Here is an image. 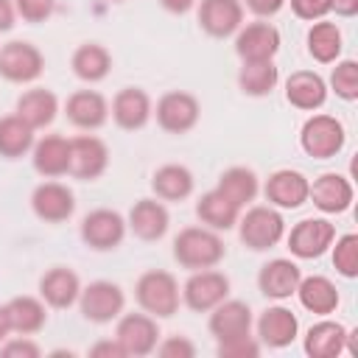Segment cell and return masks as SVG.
<instances>
[{"instance_id": "1", "label": "cell", "mask_w": 358, "mask_h": 358, "mask_svg": "<svg viewBox=\"0 0 358 358\" xmlns=\"http://www.w3.org/2000/svg\"><path fill=\"white\" fill-rule=\"evenodd\" d=\"M227 255L224 241L210 227H187L173 238V257L179 266L199 271V268H215Z\"/></svg>"}, {"instance_id": "2", "label": "cell", "mask_w": 358, "mask_h": 358, "mask_svg": "<svg viewBox=\"0 0 358 358\" xmlns=\"http://www.w3.org/2000/svg\"><path fill=\"white\" fill-rule=\"evenodd\" d=\"M134 296H137V305L154 316V319H168L179 310V299H182V291H179V282L173 274L162 271V268H154V271H145L140 274L137 285H134Z\"/></svg>"}, {"instance_id": "3", "label": "cell", "mask_w": 358, "mask_h": 358, "mask_svg": "<svg viewBox=\"0 0 358 358\" xmlns=\"http://www.w3.org/2000/svg\"><path fill=\"white\" fill-rule=\"evenodd\" d=\"M344 126L338 117L333 115H313L305 120L302 131H299V145L308 157L313 159H330L344 148Z\"/></svg>"}, {"instance_id": "4", "label": "cell", "mask_w": 358, "mask_h": 358, "mask_svg": "<svg viewBox=\"0 0 358 358\" xmlns=\"http://www.w3.org/2000/svg\"><path fill=\"white\" fill-rule=\"evenodd\" d=\"M238 232L249 249L263 252V249H271L282 241L285 221L271 204L268 207H252V210H246L243 218H238Z\"/></svg>"}, {"instance_id": "5", "label": "cell", "mask_w": 358, "mask_h": 358, "mask_svg": "<svg viewBox=\"0 0 358 358\" xmlns=\"http://www.w3.org/2000/svg\"><path fill=\"white\" fill-rule=\"evenodd\" d=\"M126 229H129L126 218L117 210L98 207V210L87 213L81 221V241L95 252H109V249L123 243Z\"/></svg>"}, {"instance_id": "6", "label": "cell", "mask_w": 358, "mask_h": 358, "mask_svg": "<svg viewBox=\"0 0 358 358\" xmlns=\"http://www.w3.org/2000/svg\"><path fill=\"white\" fill-rule=\"evenodd\" d=\"M45 70V56L36 45L14 39L0 48V76L11 84H28L36 81Z\"/></svg>"}, {"instance_id": "7", "label": "cell", "mask_w": 358, "mask_h": 358, "mask_svg": "<svg viewBox=\"0 0 358 358\" xmlns=\"http://www.w3.org/2000/svg\"><path fill=\"white\" fill-rule=\"evenodd\" d=\"M227 294H229V280L215 268H199L182 285V302L196 313L213 310L218 302L227 299Z\"/></svg>"}, {"instance_id": "8", "label": "cell", "mask_w": 358, "mask_h": 358, "mask_svg": "<svg viewBox=\"0 0 358 358\" xmlns=\"http://www.w3.org/2000/svg\"><path fill=\"white\" fill-rule=\"evenodd\" d=\"M78 305H81V313H84L87 322L106 324V322H112V319H117L123 313L126 296H123L120 285H115L109 280H95L87 288H81Z\"/></svg>"}, {"instance_id": "9", "label": "cell", "mask_w": 358, "mask_h": 358, "mask_svg": "<svg viewBox=\"0 0 358 358\" xmlns=\"http://www.w3.org/2000/svg\"><path fill=\"white\" fill-rule=\"evenodd\" d=\"M157 123L165 129V131H171V134H185V131H190L196 123H199V115H201V109H199V101H196V95H190V92H182V90H171V92H165L159 101H157Z\"/></svg>"}, {"instance_id": "10", "label": "cell", "mask_w": 358, "mask_h": 358, "mask_svg": "<svg viewBox=\"0 0 358 358\" xmlns=\"http://www.w3.org/2000/svg\"><path fill=\"white\" fill-rule=\"evenodd\" d=\"M115 338L117 344L123 347L126 355H148L157 350L159 344V330H157V319L148 316V313H126L120 316L117 322V330H115Z\"/></svg>"}, {"instance_id": "11", "label": "cell", "mask_w": 358, "mask_h": 358, "mask_svg": "<svg viewBox=\"0 0 358 358\" xmlns=\"http://www.w3.org/2000/svg\"><path fill=\"white\" fill-rule=\"evenodd\" d=\"M333 238L336 227L327 218H302L288 235V249L302 260H313L333 246Z\"/></svg>"}, {"instance_id": "12", "label": "cell", "mask_w": 358, "mask_h": 358, "mask_svg": "<svg viewBox=\"0 0 358 358\" xmlns=\"http://www.w3.org/2000/svg\"><path fill=\"white\" fill-rule=\"evenodd\" d=\"M109 165V151L106 143L98 140L95 134H78L70 140V168L67 173H73L76 179L92 182L98 179Z\"/></svg>"}, {"instance_id": "13", "label": "cell", "mask_w": 358, "mask_h": 358, "mask_svg": "<svg viewBox=\"0 0 358 358\" xmlns=\"http://www.w3.org/2000/svg\"><path fill=\"white\" fill-rule=\"evenodd\" d=\"M277 50H280V31H277L271 22L257 20V22H249V25H241V28H238L235 53H238L243 62L274 59Z\"/></svg>"}, {"instance_id": "14", "label": "cell", "mask_w": 358, "mask_h": 358, "mask_svg": "<svg viewBox=\"0 0 358 358\" xmlns=\"http://www.w3.org/2000/svg\"><path fill=\"white\" fill-rule=\"evenodd\" d=\"M308 176L299 173V171H291V168H280L274 171L268 179H266V199L271 207H280V210H296L308 201Z\"/></svg>"}, {"instance_id": "15", "label": "cell", "mask_w": 358, "mask_h": 358, "mask_svg": "<svg viewBox=\"0 0 358 358\" xmlns=\"http://www.w3.org/2000/svg\"><path fill=\"white\" fill-rule=\"evenodd\" d=\"M31 207L36 213V218L48 221V224H59L67 221L76 210V199L73 190L62 182H42L34 187L31 193Z\"/></svg>"}, {"instance_id": "16", "label": "cell", "mask_w": 358, "mask_h": 358, "mask_svg": "<svg viewBox=\"0 0 358 358\" xmlns=\"http://www.w3.org/2000/svg\"><path fill=\"white\" fill-rule=\"evenodd\" d=\"M207 327H210L215 341H229V338H238V336H249L252 308L241 299H224L213 308Z\"/></svg>"}, {"instance_id": "17", "label": "cell", "mask_w": 358, "mask_h": 358, "mask_svg": "<svg viewBox=\"0 0 358 358\" xmlns=\"http://www.w3.org/2000/svg\"><path fill=\"white\" fill-rule=\"evenodd\" d=\"M199 25L215 39L238 34V28L243 25V3L241 0H201Z\"/></svg>"}, {"instance_id": "18", "label": "cell", "mask_w": 358, "mask_h": 358, "mask_svg": "<svg viewBox=\"0 0 358 358\" xmlns=\"http://www.w3.org/2000/svg\"><path fill=\"white\" fill-rule=\"evenodd\" d=\"M299 280H302V271H299V266H296L294 260L274 257V260H268V263L260 268V274H257V288H260V294L268 296V299H288V296L296 291Z\"/></svg>"}, {"instance_id": "19", "label": "cell", "mask_w": 358, "mask_h": 358, "mask_svg": "<svg viewBox=\"0 0 358 358\" xmlns=\"http://www.w3.org/2000/svg\"><path fill=\"white\" fill-rule=\"evenodd\" d=\"M64 112H67V120L84 131H92V129H101L109 117V103L101 92L95 90H78L67 98L64 103Z\"/></svg>"}, {"instance_id": "20", "label": "cell", "mask_w": 358, "mask_h": 358, "mask_svg": "<svg viewBox=\"0 0 358 358\" xmlns=\"http://www.w3.org/2000/svg\"><path fill=\"white\" fill-rule=\"evenodd\" d=\"M78 294H81V280L67 266H53L39 280V296L50 308H70L73 302H78Z\"/></svg>"}, {"instance_id": "21", "label": "cell", "mask_w": 358, "mask_h": 358, "mask_svg": "<svg viewBox=\"0 0 358 358\" xmlns=\"http://www.w3.org/2000/svg\"><path fill=\"white\" fill-rule=\"evenodd\" d=\"M112 117L126 131L143 129L148 123V117H151V98H148V92L140 90V87H123L112 98Z\"/></svg>"}, {"instance_id": "22", "label": "cell", "mask_w": 358, "mask_h": 358, "mask_svg": "<svg viewBox=\"0 0 358 358\" xmlns=\"http://www.w3.org/2000/svg\"><path fill=\"white\" fill-rule=\"evenodd\" d=\"M308 199L322 213H344L352 204V185L341 173H322L308 187Z\"/></svg>"}, {"instance_id": "23", "label": "cell", "mask_w": 358, "mask_h": 358, "mask_svg": "<svg viewBox=\"0 0 358 358\" xmlns=\"http://www.w3.org/2000/svg\"><path fill=\"white\" fill-rule=\"evenodd\" d=\"M168 224H171V215L165 204L157 199L134 201V207L129 210V221H126V227L143 241H159L168 232Z\"/></svg>"}, {"instance_id": "24", "label": "cell", "mask_w": 358, "mask_h": 358, "mask_svg": "<svg viewBox=\"0 0 358 358\" xmlns=\"http://www.w3.org/2000/svg\"><path fill=\"white\" fill-rule=\"evenodd\" d=\"M285 98H288L291 106L313 112L327 101V84L313 70H296L285 81Z\"/></svg>"}, {"instance_id": "25", "label": "cell", "mask_w": 358, "mask_h": 358, "mask_svg": "<svg viewBox=\"0 0 358 358\" xmlns=\"http://www.w3.org/2000/svg\"><path fill=\"white\" fill-rule=\"evenodd\" d=\"M299 333V322L294 316V310L282 308V305H274V308H266L257 319V336L263 344L280 350V347H288Z\"/></svg>"}, {"instance_id": "26", "label": "cell", "mask_w": 358, "mask_h": 358, "mask_svg": "<svg viewBox=\"0 0 358 358\" xmlns=\"http://www.w3.org/2000/svg\"><path fill=\"white\" fill-rule=\"evenodd\" d=\"M31 151H34L31 159H34L36 173H42L48 179H56V176L67 173V168H70V140L67 137L48 134L42 140H36Z\"/></svg>"}, {"instance_id": "27", "label": "cell", "mask_w": 358, "mask_h": 358, "mask_svg": "<svg viewBox=\"0 0 358 358\" xmlns=\"http://www.w3.org/2000/svg\"><path fill=\"white\" fill-rule=\"evenodd\" d=\"M56 112H59V98L45 87H34V90H28V92H22L17 98V115L34 131L42 129V126H50Z\"/></svg>"}, {"instance_id": "28", "label": "cell", "mask_w": 358, "mask_h": 358, "mask_svg": "<svg viewBox=\"0 0 358 358\" xmlns=\"http://www.w3.org/2000/svg\"><path fill=\"white\" fill-rule=\"evenodd\" d=\"M347 347V327L330 319L316 322L305 336V352L310 358H336Z\"/></svg>"}, {"instance_id": "29", "label": "cell", "mask_w": 358, "mask_h": 358, "mask_svg": "<svg viewBox=\"0 0 358 358\" xmlns=\"http://www.w3.org/2000/svg\"><path fill=\"white\" fill-rule=\"evenodd\" d=\"M6 316H8L11 333H20V336H34L48 322L45 302L36 299V296H14V299H8L6 302Z\"/></svg>"}, {"instance_id": "30", "label": "cell", "mask_w": 358, "mask_h": 358, "mask_svg": "<svg viewBox=\"0 0 358 358\" xmlns=\"http://www.w3.org/2000/svg\"><path fill=\"white\" fill-rule=\"evenodd\" d=\"M294 294L299 296L302 308H308L310 313H319V316H327L338 308V291H336L333 280H327L322 274L302 277Z\"/></svg>"}, {"instance_id": "31", "label": "cell", "mask_w": 358, "mask_h": 358, "mask_svg": "<svg viewBox=\"0 0 358 358\" xmlns=\"http://www.w3.org/2000/svg\"><path fill=\"white\" fill-rule=\"evenodd\" d=\"M196 215L201 218V224H207L210 229H232L241 218V207L232 204L221 190H207L199 201H196Z\"/></svg>"}, {"instance_id": "32", "label": "cell", "mask_w": 358, "mask_h": 358, "mask_svg": "<svg viewBox=\"0 0 358 358\" xmlns=\"http://www.w3.org/2000/svg\"><path fill=\"white\" fill-rule=\"evenodd\" d=\"M70 64H73V73H76L81 81L95 84V81H103V78L109 76V70H112V56H109V50H106L103 45H98V42H84V45L76 48Z\"/></svg>"}, {"instance_id": "33", "label": "cell", "mask_w": 358, "mask_h": 358, "mask_svg": "<svg viewBox=\"0 0 358 358\" xmlns=\"http://www.w3.org/2000/svg\"><path fill=\"white\" fill-rule=\"evenodd\" d=\"M151 187H154L157 199H162V201H182L193 193V173L185 165L168 162L154 171Z\"/></svg>"}, {"instance_id": "34", "label": "cell", "mask_w": 358, "mask_h": 358, "mask_svg": "<svg viewBox=\"0 0 358 358\" xmlns=\"http://www.w3.org/2000/svg\"><path fill=\"white\" fill-rule=\"evenodd\" d=\"M215 190H221L232 204L238 207H246L249 201H255L260 185H257V176L252 168H243V165H235V168H227L221 176H218V185Z\"/></svg>"}, {"instance_id": "35", "label": "cell", "mask_w": 358, "mask_h": 358, "mask_svg": "<svg viewBox=\"0 0 358 358\" xmlns=\"http://www.w3.org/2000/svg\"><path fill=\"white\" fill-rule=\"evenodd\" d=\"M280 81V70L274 64V59H263V62H243L241 73H238V87L252 95V98H263L268 95Z\"/></svg>"}, {"instance_id": "36", "label": "cell", "mask_w": 358, "mask_h": 358, "mask_svg": "<svg viewBox=\"0 0 358 358\" xmlns=\"http://www.w3.org/2000/svg\"><path fill=\"white\" fill-rule=\"evenodd\" d=\"M34 148V129L14 112L0 117V157L17 159Z\"/></svg>"}, {"instance_id": "37", "label": "cell", "mask_w": 358, "mask_h": 358, "mask_svg": "<svg viewBox=\"0 0 358 358\" xmlns=\"http://www.w3.org/2000/svg\"><path fill=\"white\" fill-rule=\"evenodd\" d=\"M308 53L322 62V64H330L338 59L341 53V31L336 22H327V20H316L308 31Z\"/></svg>"}, {"instance_id": "38", "label": "cell", "mask_w": 358, "mask_h": 358, "mask_svg": "<svg viewBox=\"0 0 358 358\" xmlns=\"http://www.w3.org/2000/svg\"><path fill=\"white\" fill-rule=\"evenodd\" d=\"M336 246H333V266L341 277L352 280L358 277V235L355 232H347L341 238H333Z\"/></svg>"}, {"instance_id": "39", "label": "cell", "mask_w": 358, "mask_h": 358, "mask_svg": "<svg viewBox=\"0 0 358 358\" xmlns=\"http://www.w3.org/2000/svg\"><path fill=\"white\" fill-rule=\"evenodd\" d=\"M330 87L338 98L344 101H355L358 98V64L352 59H344L333 67V76H330Z\"/></svg>"}, {"instance_id": "40", "label": "cell", "mask_w": 358, "mask_h": 358, "mask_svg": "<svg viewBox=\"0 0 358 358\" xmlns=\"http://www.w3.org/2000/svg\"><path fill=\"white\" fill-rule=\"evenodd\" d=\"M260 352V344L252 336H238L229 341H218V355L221 358H255Z\"/></svg>"}, {"instance_id": "41", "label": "cell", "mask_w": 358, "mask_h": 358, "mask_svg": "<svg viewBox=\"0 0 358 358\" xmlns=\"http://www.w3.org/2000/svg\"><path fill=\"white\" fill-rule=\"evenodd\" d=\"M14 8L25 22H45L56 11V0H14Z\"/></svg>"}, {"instance_id": "42", "label": "cell", "mask_w": 358, "mask_h": 358, "mask_svg": "<svg viewBox=\"0 0 358 358\" xmlns=\"http://www.w3.org/2000/svg\"><path fill=\"white\" fill-rule=\"evenodd\" d=\"M157 352L162 358H193L196 355V344L185 336H171L162 344H157Z\"/></svg>"}, {"instance_id": "43", "label": "cell", "mask_w": 358, "mask_h": 358, "mask_svg": "<svg viewBox=\"0 0 358 358\" xmlns=\"http://www.w3.org/2000/svg\"><path fill=\"white\" fill-rule=\"evenodd\" d=\"M291 3V11L299 17V20H322L327 11H330V0H285Z\"/></svg>"}, {"instance_id": "44", "label": "cell", "mask_w": 358, "mask_h": 358, "mask_svg": "<svg viewBox=\"0 0 358 358\" xmlns=\"http://www.w3.org/2000/svg\"><path fill=\"white\" fill-rule=\"evenodd\" d=\"M3 358H39V347L31 338H14L0 347Z\"/></svg>"}, {"instance_id": "45", "label": "cell", "mask_w": 358, "mask_h": 358, "mask_svg": "<svg viewBox=\"0 0 358 358\" xmlns=\"http://www.w3.org/2000/svg\"><path fill=\"white\" fill-rule=\"evenodd\" d=\"M90 355H92V358H126V352H123V347L117 344V338L98 341L95 347H90Z\"/></svg>"}, {"instance_id": "46", "label": "cell", "mask_w": 358, "mask_h": 358, "mask_svg": "<svg viewBox=\"0 0 358 358\" xmlns=\"http://www.w3.org/2000/svg\"><path fill=\"white\" fill-rule=\"evenodd\" d=\"M246 3V8L252 11V14H257V17H274L282 6H285V0H243Z\"/></svg>"}, {"instance_id": "47", "label": "cell", "mask_w": 358, "mask_h": 358, "mask_svg": "<svg viewBox=\"0 0 358 358\" xmlns=\"http://www.w3.org/2000/svg\"><path fill=\"white\" fill-rule=\"evenodd\" d=\"M14 20H17L14 0H0V34L3 31H11L14 28Z\"/></svg>"}, {"instance_id": "48", "label": "cell", "mask_w": 358, "mask_h": 358, "mask_svg": "<svg viewBox=\"0 0 358 358\" xmlns=\"http://www.w3.org/2000/svg\"><path fill=\"white\" fill-rule=\"evenodd\" d=\"M330 11H336L338 17H355L358 0H330Z\"/></svg>"}, {"instance_id": "49", "label": "cell", "mask_w": 358, "mask_h": 358, "mask_svg": "<svg viewBox=\"0 0 358 358\" xmlns=\"http://www.w3.org/2000/svg\"><path fill=\"white\" fill-rule=\"evenodd\" d=\"M162 3V8H168L171 14H187L193 6H196V0H159Z\"/></svg>"}, {"instance_id": "50", "label": "cell", "mask_w": 358, "mask_h": 358, "mask_svg": "<svg viewBox=\"0 0 358 358\" xmlns=\"http://www.w3.org/2000/svg\"><path fill=\"white\" fill-rule=\"evenodd\" d=\"M11 333V327H8V316H6V305H0V341L6 338Z\"/></svg>"}]
</instances>
